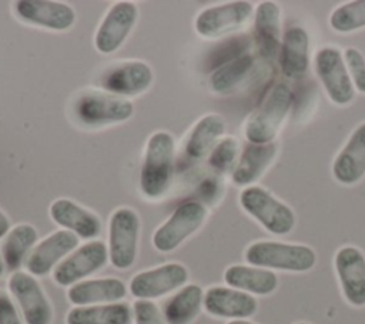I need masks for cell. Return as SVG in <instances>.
Listing matches in <instances>:
<instances>
[{"mask_svg": "<svg viewBox=\"0 0 365 324\" xmlns=\"http://www.w3.org/2000/svg\"><path fill=\"white\" fill-rule=\"evenodd\" d=\"M188 281V270L181 263H165L137 273L128 285L137 300H154L180 290Z\"/></svg>", "mask_w": 365, "mask_h": 324, "instance_id": "cell-11", "label": "cell"}, {"mask_svg": "<svg viewBox=\"0 0 365 324\" xmlns=\"http://www.w3.org/2000/svg\"><path fill=\"white\" fill-rule=\"evenodd\" d=\"M50 218L83 240H96L101 233V220L93 211L81 207L70 198H57L50 204Z\"/></svg>", "mask_w": 365, "mask_h": 324, "instance_id": "cell-19", "label": "cell"}, {"mask_svg": "<svg viewBox=\"0 0 365 324\" xmlns=\"http://www.w3.org/2000/svg\"><path fill=\"white\" fill-rule=\"evenodd\" d=\"M335 271L345 300L355 307L365 305V255L352 245L339 248L335 254Z\"/></svg>", "mask_w": 365, "mask_h": 324, "instance_id": "cell-17", "label": "cell"}, {"mask_svg": "<svg viewBox=\"0 0 365 324\" xmlns=\"http://www.w3.org/2000/svg\"><path fill=\"white\" fill-rule=\"evenodd\" d=\"M204 307V290L198 284H185L163 304L167 324H191Z\"/></svg>", "mask_w": 365, "mask_h": 324, "instance_id": "cell-27", "label": "cell"}, {"mask_svg": "<svg viewBox=\"0 0 365 324\" xmlns=\"http://www.w3.org/2000/svg\"><path fill=\"white\" fill-rule=\"evenodd\" d=\"M7 288L26 324H51L53 307L34 275L27 271H14L7 280Z\"/></svg>", "mask_w": 365, "mask_h": 324, "instance_id": "cell-8", "label": "cell"}, {"mask_svg": "<svg viewBox=\"0 0 365 324\" xmlns=\"http://www.w3.org/2000/svg\"><path fill=\"white\" fill-rule=\"evenodd\" d=\"M225 133V121L218 114H205L188 131L182 154L190 161H200L208 157L215 144L222 138Z\"/></svg>", "mask_w": 365, "mask_h": 324, "instance_id": "cell-23", "label": "cell"}, {"mask_svg": "<svg viewBox=\"0 0 365 324\" xmlns=\"http://www.w3.org/2000/svg\"><path fill=\"white\" fill-rule=\"evenodd\" d=\"M4 270H6V267H4V263H3V258H1V255H0V277L3 275V273H4Z\"/></svg>", "mask_w": 365, "mask_h": 324, "instance_id": "cell-39", "label": "cell"}, {"mask_svg": "<svg viewBox=\"0 0 365 324\" xmlns=\"http://www.w3.org/2000/svg\"><path fill=\"white\" fill-rule=\"evenodd\" d=\"M78 237L67 230H56L34 245L24 267L29 274L43 277L53 270L78 247Z\"/></svg>", "mask_w": 365, "mask_h": 324, "instance_id": "cell-15", "label": "cell"}, {"mask_svg": "<svg viewBox=\"0 0 365 324\" xmlns=\"http://www.w3.org/2000/svg\"><path fill=\"white\" fill-rule=\"evenodd\" d=\"M224 281L228 287L257 295H267L274 293L278 285V277L274 271L254 267L234 264L224 271Z\"/></svg>", "mask_w": 365, "mask_h": 324, "instance_id": "cell-26", "label": "cell"}, {"mask_svg": "<svg viewBox=\"0 0 365 324\" xmlns=\"http://www.w3.org/2000/svg\"><path fill=\"white\" fill-rule=\"evenodd\" d=\"M240 204L245 213L272 234H288L295 226L292 208L259 186L245 187L240 193Z\"/></svg>", "mask_w": 365, "mask_h": 324, "instance_id": "cell-5", "label": "cell"}, {"mask_svg": "<svg viewBox=\"0 0 365 324\" xmlns=\"http://www.w3.org/2000/svg\"><path fill=\"white\" fill-rule=\"evenodd\" d=\"M344 61L352 80L354 88L365 93V57L355 47H348L344 51Z\"/></svg>", "mask_w": 365, "mask_h": 324, "instance_id": "cell-34", "label": "cell"}, {"mask_svg": "<svg viewBox=\"0 0 365 324\" xmlns=\"http://www.w3.org/2000/svg\"><path fill=\"white\" fill-rule=\"evenodd\" d=\"M131 308L135 324H167L161 310L150 300H135Z\"/></svg>", "mask_w": 365, "mask_h": 324, "instance_id": "cell-35", "label": "cell"}, {"mask_svg": "<svg viewBox=\"0 0 365 324\" xmlns=\"http://www.w3.org/2000/svg\"><path fill=\"white\" fill-rule=\"evenodd\" d=\"M153 80V70L145 61L127 60L107 67L98 77V86L103 91L125 98L147 91Z\"/></svg>", "mask_w": 365, "mask_h": 324, "instance_id": "cell-13", "label": "cell"}, {"mask_svg": "<svg viewBox=\"0 0 365 324\" xmlns=\"http://www.w3.org/2000/svg\"><path fill=\"white\" fill-rule=\"evenodd\" d=\"M138 17L137 6L131 1H117L106 13L94 36V46L103 54L117 51L130 36Z\"/></svg>", "mask_w": 365, "mask_h": 324, "instance_id": "cell-14", "label": "cell"}, {"mask_svg": "<svg viewBox=\"0 0 365 324\" xmlns=\"http://www.w3.org/2000/svg\"><path fill=\"white\" fill-rule=\"evenodd\" d=\"M294 106V91L285 83H275L248 117L244 134L248 143H272Z\"/></svg>", "mask_w": 365, "mask_h": 324, "instance_id": "cell-2", "label": "cell"}, {"mask_svg": "<svg viewBox=\"0 0 365 324\" xmlns=\"http://www.w3.org/2000/svg\"><path fill=\"white\" fill-rule=\"evenodd\" d=\"M332 174L336 181L346 186L358 183L365 176V121L352 131L335 157Z\"/></svg>", "mask_w": 365, "mask_h": 324, "instance_id": "cell-21", "label": "cell"}, {"mask_svg": "<svg viewBox=\"0 0 365 324\" xmlns=\"http://www.w3.org/2000/svg\"><path fill=\"white\" fill-rule=\"evenodd\" d=\"M254 63V57L250 53H245L214 69L208 80L211 90L218 94L232 93L251 74Z\"/></svg>", "mask_w": 365, "mask_h": 324, "instance_id": "cell-30", "label": "cell"}, {"mask_svg": "<svg viewBox=\"0 0 365 324\" xmlns=\"http://www.w3.org/2000/svg\"><path fill=\"white\" fill-rule=\"evenodd\" d=\"M329 24L339 33H349L365 27V0H354L336 7Z\"/></svg>", "mask_w": 365, "mask_h": 324, "instance_id": "cell-31", "label": "cell"}, {"mask_svg": "<svg viewBox=\"0 0 365 324\" xmlns=\"http://www.w3.org/2000/svg\"><path fill=\"white\" fill-rule=\"evenodd\" d=\"M250 47V40L247 37H234L227 40L224 44H221L210 57V61L214 63L215 69L220 67L221 64L231 61L245 53H248Z\"/></svg>", "mask_w": 365, "mask_h": 324, "instance_id": "cell-33", "label": "cell"}, {"mask_svg": "<svg viewBox=\"0 0 365 324\" xmlns=\"http://www.w3.org/2000/svg\"><path fill=\"white\" fill-rule=\"evenodd\" d=\"M281 71L287 79L297 80L305 76L309 64V36L298 26L289 27L279 49Z\"/></svg>", "mask_w": 365, "mask_h": 324, "instance_id": "cell-24", "label": "cell"}, {"mask_svg": "<svg viewBox=\"0 0 365 324\" xmlns=\"http://www.w3.org/2000/svg\"><path fill=\"white\" fill-rule=\"evenodd\" d=\"M13 11L20 21L53 31H66L76 23L74 10L60 1L19 0L13 3Z\"/></svg>", "mask_w": 365, "mask_h": 324, "instance_id": "cell-16", "label": "cell"}, {"mask_svg": "<svg viewBox=\"0 0 365 324\" xmlns=\"http://www.w3.org/2000/svg\"><path fill=\"white\" fill-rule=\"evenodd\" d=\"M240 154L238 140L235 137L227 136L222 137L208 154V164L218 174H225L228 171L232 173Z\"/></svg>", "mask_w": 365, "mask_h": 324, "instance_id": "cell-32", "label": "cell"}, {"mask_svg": "<svg viewBox=\"0 0 365 324\" xmlns=\"http://www.w3.org/2000/svg\"><path fill=\"white\" fill-rule=\"evenodd\" d=\"M251 16L252 4L250 1H230L200 11L194 29L204 39H218L242 29Z\"/></svg>", "mask_w": 365, "mask_h": 324, "instance_id": "cell-12", "label": "cell"}, {"mask_svg": "<svg viewBox=\"0 0 365 324\" xmlns=\"http://www.w3.org/2000/svg\"><path fill=\"white\" fill-rule=\"evenodd\" d=\"M227 324H252V323H250V321H247V320H231V321L227 323Z\"/></svg>", "mask_w": 365, "mask_h": 324, "instance_id": "cell-38", "label": "cell"}, {"mask_svg": "<svg viewBox=\"0 0 365 324\" xmlns=\"http://www.w3.org/2000/svg\"><path fill=\"white\" fill-rule=\"evenodd\" d=\"M278 153V144L275 141L268 144L248 143L231 173V180L238 187H250L255 183L265 170L271 166Z\"/></svg>", "mask_w": 365, "mask_h": 324, "instance_id": "cell-22", "label": "cell"}, {"mask_svg": "<svg viewBox=\"0 0 365 324\" xmlns=\"http://www.w3.org/2000/svg\"><path fill=\"white\" fill-rule=\"evenodd\" d=\"M38 233L34 226L21 223L10 228L1 243L0 255L6 270L14 273L26 263L29 254L37 244Z\"/></svg>", "mask_w": 365, "mask_h": 324, "instance_id": "cell-28", "label": "cell"}, {"mask_svg": "<svg viewBox=\"0 0 365 324\" xmlns=\"http://www.w3.org/2000/svg\"><path fill=\"white\" fill-rule=\"evenodd\" d=\"M141 223L138 214L130 207L113 211L108 220V261L117 270H128L138 253Z\"/></svg>", "mask_w": 365, "mask_h": 324, "instance_id": "cell-6", "label": "cell"}, {"mask_svg": "<svg viewBox=\"0 0 365 324\" xmlns=\"http://www.w3.org/2000/svg\"><path fill=\"white\" fill-rule=\"evenodd\" d=\"M175 161V140L168 131L153 133L144 148L140 190L148 200L163 198L171 187Z\"/></svg>", "mask_w": 365, "mask_h": 324, "instance_id": "cell-1", "label": "cell"}, {"mask_svg": "<svg viewBox=\"0 0 365 324\" xmlns=\"http://www.w3.org/2000/svg\"><path fill=\"white\" fill-rule=\"evenodd\" d=\"M254 40L265 59H272L281 49L279 7L274 1L258 4L254 17Z\"/></svg>", "mask_w": 365, "mask_h": 324, "instance_id": "cell-25", "label": "cell"}, {"mask_svg": "<svg viewBox=\"0 0 365 324\" xmlns=\"http://www.w3.org/2000/svg\"><path fill=\"white\" fill-rule=\"evenodd\" d=\"M207 207L198 200H188L180 204L171 216L154 231L153 245L160 253H171L187 238L197 233L205 218Z\"/></svg>", "mask_w": 365, "mask_h": 324, "instance_id": "cell-7", "label": "cell"}, {"mask_svg": "<svg viewBox=\"0 0 365 324\" xmlns=\"http://www.w3.org/2000/svg\"><path fill=\"white\" fill-rule=\"evenodd\" d=\"M9 231H10V221L0 208V238H4Z\"/></svg>", "mask_w": 365, "mask_h": 324, "instance_id": "cell-37", "label": "cell"}, {"mask_svg": "<svg viewBox=\"0 0 365 324\" xmlns=\"http://www.w3.org/2000/svg\"><path fill=\"white\" fill-rule=\"evenodd\" d=\"M108 261V248L101 240H91L78 245L51 273L56 284L71 287L100 271Z\"/></svg>", "mask_w": 365, "mask_h": 324, "instance_id": "cell-10", "label": "cell"}, {"mask_svg": "<svg viewBox=\"0 0 365 324\" xmlns=\"http://www.w3.org/2000/svg\"><path fill=\"white\" fill-rule=\"evenodd\" d=\"M133 308L123 301L73 307L66 315V324H131Z\"/></svg>", "mask_w": 365, "mask_h": 324, "instance_id": "cell-29", "label": "cell"}, {"mask_svg": "<svg viewBox=\"0 0 365 324\" xmlns=\"http://www.w3.org/2000/svg\"><path fill=\"white\" fill-rule=\"evenodd\" d=\"M295 324H308V323H295Z\"/></svg>", "mask_w": 365, "mask_h": 324, "instance_id": "cell-40", "label": "cell"}, {"mask_svg": "<svg viewBox=\"0 0 365 324\" xmlns=\"http://www.w3.org/2000/svg\"><path fill=\"white\" fill-rule=\"evenodd\" d=\"M244 257L254 267L294 273L308 271L317 263L311 247L281 241H255L247 247Z\"/></svg>", "mask_w": 365, "mask_h": 324, "instance_id": "cell-3", "label": "cell"}, {"mask_svg": "<svg viewBox=\"0 0 365 324\" xmlns=\"http://www.w3.org/2000/svg\"><path fill=\"white\" fill-rule=\"evenodd\" d=\"M127 295V285L115 277L86 278L68 287L67 298L74 307L118 303Z\"/></svg>", "mask_w": 365, "mask_h": 324, "instance_id": "cell-20", "label": "cell"}, {"mask_svg": "<svg viewBox=\"0 0 365 324\" xmlns=\"http://www.w3.org/2000/svg\"><path fill=\"white\" fill-rule=\"evenodd\" d=\"M314 69L332 103L349 104L355 97V88L344 61L342 53L332 46H325L315 53Z\"/></svg>", "mask_w": 365, "mask_h": 324, "instance_id": "cell-9", "label": "cell"}, {"mask_svg": "<svg viewBox=\"0 0 365 324\" xmlns=\"http://www.w3.org/2000/svg\"><path fill=\"white\" fill-rule=\"evenodd\" d=\"M204 310L218 318L245 320L255 314L258 310V301L248 293L212 285L204 291Z\"/></svg>", "mask_w": 365, "mask_h": 324, "instance_id": "cell-18", "label": "cell"}, {"mask_svg": "<svg viewBox=\"0 0 365 324\" xmlns=\"http://www.w3.org/2000/svg\"><path fill=\"white\" fill-rule=\"evenodd\" d=\"M77 121L86 127H103L128 120L134 106L128 98L100 90L83 91L73 104Z\"/></svg>", "mask_w": 365, "mask_h": 324, "instance_id": "cell-4", "label": "cell"}, {"mask_svg": "<svg viewBox=\"0 0 365 324\" xmlns=\"http://www.w3.org/2000/svg\"><path fill=\"white\" fill-rule=\"evenodd\" d=\"M0 324H26L6 291H0Z\"/></svg>", "mask_w": 365, "mask_h": 324, "instance_id": "cell-36", "label": "cell"}]
</instances>
